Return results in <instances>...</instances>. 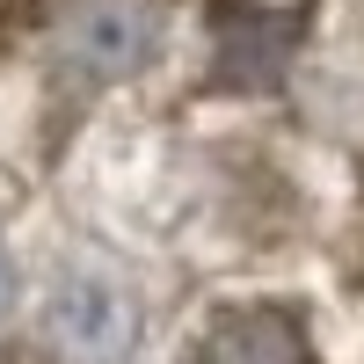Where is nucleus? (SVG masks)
I'll use <instances>...</instances> for the list:
<instances>
[{
    "label": "nucleus",
    "mask_w": 364,
    "mask_h": 364,
    "mask_svg": "<svg viewBox=\"0 0 364 364\" xmlns=\"http://www.w3.org/2000/svg\"><path fill=\"white\" fill-rule=\"evenodd\" d=\"M161 44V22L146 0H73L58 22V58L80 80H124Z\"/></svg>",
    "instance_id": "nucleus-1"
},
{
    "label": "nucleus",
    "mask_w": 364,
    "mask_h": 364,
    "mask_svg": "<svg viewBox=\"0 0 364 364\" xmlns=\"http://www.w3.org/2000/svg\"><path fill=\"white\" fill-rule=\"evenodd\" d=\"M204 364H314L306 328L284 306H233L211 321L204 336Z\"/></svg>",
    "instance_id": "nucleus-3"
},
{
    "label": "nucleus",
    "mask_w": 364,
    "mask_h": 364,
    "mask_svg": "<svg viewBox=\"0 0 364 364\" xmlns=\"http://www.w3.org/2000/svg\"><path fill=\"white\" fill-rule=\"evenodd\" d=\"M8 306H15V262H8V248H0V321H8Z\"/></svg>",
    "instance_id": "nucleus-4"
},
{
    "label": "nucleus",
    "mask_w": 364,
    "mask_h": 364,
    "mask_svg": "<svg viewBox=\"0 0 364 364\" xmlns=\"http://www.w3.org/2000/svg\"><path fill=\"white\" fill-rule=\"evenodd\" d=\"M132 336H139V306L102 277H80L44 306V343L73 364H117L132 350Z\"/></svg>",
    "instance_id": "nucleus-2"
}]
</instances>
